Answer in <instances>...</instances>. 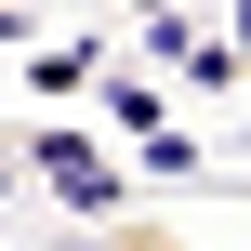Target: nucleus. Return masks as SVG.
Segmentation results:
<instances>
[{
	"mask_svg": "<svg viewBox=\"0 0 251 251\" xmlns=\"http://www.w3.org/2000/svg\"><path fill=\"white\" fill-rule=\"evenodd\" d=\"M26 185H53V199H79L93 225L119 212V159H106L93 132H26Z\"/></svg>",
	"mask_w": 251,
	"mask_h": 251,
	"instance_id": "1",
	"label": "nucleus"
},
{
	"mask_svg": "<svg viewBox=\"0 0 251 251\" xmlns=\"http://www.w3.org/2000/svg\"><path fill=\"white\" fill-rule=\"evenodd\" d=\"M93 251H199V238H172L159 212H146V225H132V212H106V225H93Z\"/></svg>",
	"mask_w": 251,
	"mask_h": 251,
	"instance_id": "2",
	"label": "nucleus"
},
{
	"mask_svg": "<svg viewBox=\"0 0 251 251\" xmlns=\"http://www.w3.org/2000/svg\"><path fill=\"white\" fill-rule=\"evenodd\" d=\"M238 66H251V0H238Z\"/></svg>",
	"mask_w": 251,
	"mask_h": 251,
	"instance_id": "3",
	"label": "nucleus"
},
{
	"mask_svg": "<svg viewBox=\"0 0 251 251\" xmlns=\"http://www.w3.org/2000/svg\"><path fill=\"white\" fill-rule=\"evenodd\" d=\"M0 13H26V0H0Z\"/></svg>",
	"mask_w": 251,
	"mask_h": 251,
	"instance_id": "4",
	"label": "nucleus"
}]
</instances>
